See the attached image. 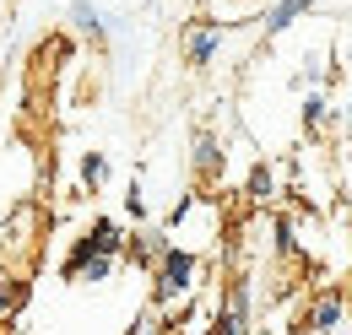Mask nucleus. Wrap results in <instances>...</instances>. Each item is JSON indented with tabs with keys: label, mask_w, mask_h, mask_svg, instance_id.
<instances>
[{
	"label": "nucleus",
	"mask_w": 352,
	"mask_h": 335,
	"mask_svg": "<svg viewBox=\"0 0 352 335\" xmlns=\"http://www.w3.org/2000/svg\"><path fill=\"white\" fill-rule=\"evenodd\" d=\"M222 33H228V22H217V16H190V22L179 27L184 65H190V71H206V65L217 60V49H222Z\"/></svg>",
	"instance_id": "3"
},
{
	"label": "nucleus",
	"mask_w": 352,
	"mask_h": 335,
	"mask_svg": "<svg viewBox=\"0 0 352 335\" xmlns=\"http://www.w3.org/2000/svg\"><path fill=\"white\" fill-rule=\"evenodd\" d=\"M342 135H347V141H352V103H347V108H342Z\"/></svg>",
	"instance_id": "16"
},
{
	"label": "nucleus",
	"mask_w": 352,
	"mask_h": 335,
	"mask_svg": "<svg viewBox=\"0 0 352 335\" xmlns=\"http://www.w3.org/2000/svg\"><path fill=\"white\" fill-rule=\"evenodd\" d=\"M314 5H320V0H276V5H271V11L261 16L265 38H282L287 27H298V22H304V16L314 11Z\"/></svg>",
	"instance_id": "10"
},
{
	"label": "nucleus",
	"mask_w": 352,
	"mask_h": 335,
	"mask_svg": "<svg viewBox=\"0 0 352 335\" xmlns=\"http://www.w3.org/2000/svg\"><path fill=\"white\" fill-rule=\"evenodd\" d=\"M109 173H114V168H109V152H87V157H82V195H98V189L109 184Z\"/></svg>",
	"instance_id": "12"
},
{
	"label": "nucleus",
	"mask_w": 352,
	"mask_h": 335,
	"mask_svg": "<svg viewBox=\"0 0 352 335\" xmlns=\"http://www.w3.org/2000/svg\"><path fill=\"white\" fill-rule=\"evenodd\" d=\"M342 319H347V292H342V287H320V292L298 308V319H293V330H287V335H304V330L336 335V325H342Z\"/></svg>",
	"instance_id": "4"
},
{
	"label": "nucleus",
	"mask_w": 352,
	"mask_h": 335,
	"mask_svg": "<svg viewBox=\"0 0 352 335\" xmlns=\"http://www.w3.org/2000/svg\"><path fill=\"white\" fill-rule=\"evenodd\" d=\"M244 200H250V211H276L282 189H276V168L271 163H250V173H244Z\"/></svg>",
	"instance_id": "8"
},
{
	"label": "nucleus",
	"mask_w": 352,
	"mask_h": 335,
	"mask_svg": "<svg viewBox=\"0 0 352 335\" xmlns=\"http://www.w3.org/2000/svg\"><path fill=\"white\" fill-rule=\"evenodd\" d=\"M125 238H131L125 222H114V216H92L87 233H82V238L65 249V259H60V281H76L92 254H120V259H125Z\"/></svg>",
	"instance_id": "2"
},
{
	"label": "nucleus",
	"mask_w": 352,
	"mask_h": 335,
	"mask_svg": "<svg viewBox=\"0 0 352 335\" xmlns=\"http://www.w3.org/2000/svg\"><path fill=\"white\" fill-rule=\"evenodd\" d=\"M33 233H38V211L22 206L16 216H11V227H6V249H11V254H16V249H33Z\"/></svg>",
	"instance_id": "11"
},
{
	"label": "nucleus",
	"mask_w": 352,
	"mask_h": 335,
	"mask_svg": "<svg viewBox=\"0 0 352 335\" xmlns=\"http://www.w3.org/2000/svg\"><path fill=\"white\" fill-rule=\"evenodd\" d=\"M174 244V233L168 227H152V222H135L131 227V238H125V259L131 265H141V270H152L157 265V254Z\"/></svg>",
	"instance_id": "7"
},
{
	"label": "nucleus",
	"mask_w": 352,
	"mask_h": 335,
	"mask_svg": "<svg viewBox=\"0 0 352 335\" xmlns=\"http://www.w3.org/2000/svg\"><path fill=\"white\" fill-rule=\"evenodd\" d=\"M65 16H71V27H76L87 43H98V49L109 43V16H103V5H92V0H71Z\"/></svg>",
	"instance_id": "9"
},
{
	"label": "nucleus",
	"mask_w": 352,
	"mask_h": 335,
	"mask_svg": "<svg viewBox=\"0 0 352 335\" xmlns=\"http://www.w3.org/2000/svg\"><path fill=\"white\" fill-rule=\"evenodd\" d=\"M222 168H228V152H222V135L217 130H195L190 135V178L201 184V189H217L222 184Z\"/></svg>",
	"instance_id": "5"
},
{
	"label": "nucleus",
	"mask_w": 352,
	"mask_h": 335,
	"mask_svg": "<svg viewBox=\"0 0 352 335\" xmlns=\"http://www.w3.org/2000/svg\"><path fill=\"white\" fill-rule=\"evenodd\" d=\"M146 325H152V314H141V319H135V325H131L125 335H146Z\"/></svg>",
	"instance_id": "15"
},
{
	"label": "nucleus",
	"mask_w": 352,
	"mask_h": 335,
	"mask_svg": "<svg viewBox=\"0 0 352 335\" xmlns=\"http://www.w3.org/2000/svg\"><path fill=\"white\" fill-rule=\"evenodd\" d=\"M22 303H28V281H22V276H0V325L16 319Z\"/></svg>",
	"instance_id": "13"
},
{
	"label": "nucleus",
	"mask_w": 352,
	"mask_h": 335,
	"mask_svg": "<svg viewBox=\"0 0 352 335\" xmlns=\"http://www.w3.org/2000/svg\"><path fill=\"white\" fill-rule=\"evenodd\" d=\"M201 276H206V259L201 249H190V244H168V249L157 254V265H152V314H168L179 303H190V297L201 292Z\"/></svg>",
	"instance_id": "1"
},
{
	"label": "nucleus",
	"mask_w": 352,
	"mask_h": 335,
	"mask_svg": "<svg viewBox=\"0 0 352 335\" xmlns=\"http://www.w3.org/2000/svg\"><path fill=\"white\" fill-rule=\"evenodd\" d=\"M125 211H131V222H146V184H141V173H135L131 189H125Z\"/></svg>",
	"instance_id": "14"
},
{
	"label": "nucleus",
	"mask_w": 352,
	"mask_h": 335,
	"mask_svg": "<svg viewBox=\"0 0 352 335\" xmlns=\"http://www.w3.org/2000/svg\"><path fill=\"white\" fill-rule=\"evenodd\" d=\"M347 16H352V11H347Z\"/></svg>",
	"instance_id": "17"
},
{
	"label": "nucleus",
	"mask_w": 352,
	"mask_h": 335,
	"mask_svg": "<svg viewBox=\"0 0 352 335\" xmlns=\"http://www.w3.org/2000/svg\"><path fill=\"white\" fill-rule=\"evenodd\" d=\"M298 125H304V141H331L336 130H342V108H331V97H325V86L320 92H309L304 108H298Z\"/></svg>",
	"instance_id": "6"
}]
</instances>
